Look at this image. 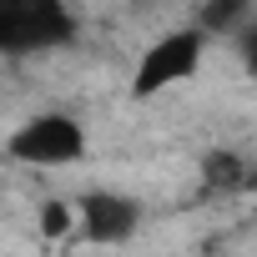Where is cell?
Instances as JSON below:
<instances>
[{"instance_id": "obj_1", "label": "cell", "mask_w": 257, "mask_h": 257, "mask_svg": "<svg viewBox=\"0 0 257 257\" xmlns=\"http://www.w3.org/2000/svg\"><path fill=\"white\" fill-rule=\"evenodd\" d=\"M76 41V11L66 0H0V56L31 61Z\"/></svg>"}, {"instance_id": "obj_2", "label": "cell", "mask_w": 257, "mask_h": 257, "mask_svg": "<svg viewBox=\"0 0 257 257\" xmlns=\"http://www.w3.org/2000/svg\"><path fill=\"white\" fill-rule=\"evenodd\" d=\"M202 56H207V36H202L197 26H177V31L157 36V41L137 56L126 96H132V101H152V96H162V91L192 81L197 66H202Z\"/></svg>"}, {"instance_id": "obj_3", "label": "cell", "mask_w": 257, "mask_h": 257, "mask_svg": "<svg viewBox=\"0 0 257 257\" xmlns=\"http://www.w3.org/2000/svg\"><path fill=\"white\" fill-rule=\"evenodd\" d=\"M11 162L21 167H36V172H61V167H76L86 157V126L71 116V111H36L31 121H21L11 142H6Z\"/></svg>"}, {"instance_id": "obj_4", "label": "cell", "mask_w": 257, "mask_h": 257, "mask_svg": "<svg viewBox=\"0 0 257 257\" xmlns=\"http://www.w3.org/2000/svg\"><path fill=\"white\" fill-rule=\"evenodd\" d=\"M76 232L96 247H121L142 232V202L111 187H96L76 202Z\"/></svg>"}, {"instance_id": "obj_5", "label": "cell", "mask_w": 257, "mask_h": 257, "mask_svg": "<svg viewBox=\"0 0 257 257\" xmlns=\"http://www.w3.org/2000/svg\"><path fill=\"white\" fill-rule=\"evenodd\" d=\"M252 16H257V0H202L192 26L212 41V36H237Z\"/></svg>"}, {"instance_id": "obj_6", "label": "cell", "mask_w": 257, "mask_h": 257, "mask_svg": "<svg viewBox=\"0 0 257 257\" xmlns=\"http://www.w3.org/2000/svg\"><path fill=\"white\" fill-rule=\"evenodd\" d=\"M247 182H252V167L232 152H212L202 162V187L207 192H247Z\"/></svg>"}, {"instance_id": "obj_7", "label": "cell", "mask_w": 257, "mask_h": 257, "mask_svg": "<svg viewBox=\"0 0 257 257\" xmlns=\"http://www.w3.org/2000/svg\"><path fill=\"white\" fill-rule=\"evenodd\" d=\"M41 232H46V237L76 232V207H71V202H46V207H41Z\"/></svg>"}, {"instance_id": "obj_8", "label": "cell", "mask_w": 257, "mask_h": 257, "mask_svg": "<svg viewBox=\"0 0 257 257\" xmlns=\"http://www.w3.org/2000/svg\"><path fill=\"white\" fill-rule=\"evenodd\" d=\"M232 46H237V61L247 66V76H257V16H252V21L232 36Z\"/></svg>"}, {"instance_id": "obj_9", "label": "cell", "mask_w": 257, "mask_h": 257, "mask_svg": "<svg viewBox=\"0 0 257 257\" xmlns=\"http://www.w3.org/2000/svg\"><path fill=\"white\" fill-rule=\"evenodd\" d=\"M247 192H257V167H252V182H247Z\"/></svg>"}]
</instances>
